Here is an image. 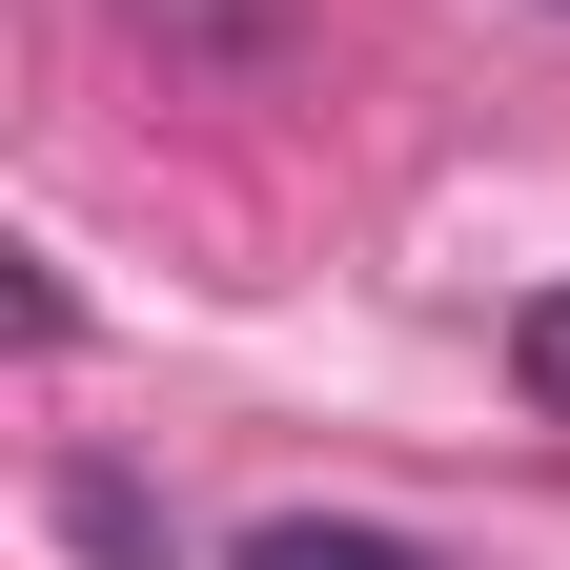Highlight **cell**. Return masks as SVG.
<instances>
[{
	"label": "cell",
	"mask_w": 570,
	"mask_h": 570,
	"mask_svg": "<svg viewBox=\"0 0 570 570\" xmlns=\"http://www.w3.org/2000/svg\"><path fill=\"white\" fill-rule=\"evenodd\" d=\"M245 570H449V550H407V530H326V510H265Z\"/></svg>",
	"instance_id": "6da1fadb"
},
{
	"label": "cell",
	"mask_w": 570,
	"mask_h": 570,
	"mask_svg": "<svg viewBox=\"0 0 570 570\" xmlns=\"http://www.w3.org/2000/svg\"><path fill=\"white\" fill-rule=\"evenodd\" d=\"M61 530H82L102 570H184V550H164V510H142L122 469H61Z\"/></svg>",
	"instance_id": "7a4b0ae2"
},
{
	"label": "cell",
	"mask_w": 570,
	"mask_h": 570,
	"mask_svg": "<svg viewBox=\"0 0 570 570\" xmlns=\"http://www.w3.org/2000/svg\"><path fill=\"white\" fill-rule=\"evenodd\" d=\"M122 21H142V41H184V61H265L285 0H122Z\"/></svg>",
	"instance_id": "3957f363"
},
{
	"label": "cell",
	"mask_w": 570,
	"mask_h": 570,
	"mask_svg": "<svg viewBox=\"0 0 570 570\" xmlns=\"http://www.w3.org/2000/svg\"><path fill=\"white\" fill-rule=\"evenodd\" d=\"M510 387L570 428V285H530V306H510Z\"/></svg>",
	"instance_id": "277c9868"
},
{
	"label": "cell",
	"mask_w": 570,
	"mask_h": 570,
	"mask_svg": "<svg viewBox=\"0 0 570 570\" xmlns=\"http://www.w3.org/2000/svg\"><path fill=\"white\" fill-rule=\"evenodd\" d=\"M550 21H570V0H550Z\"/></svg>",
	"instance_id": "5b68a950"
}]
</instances>
